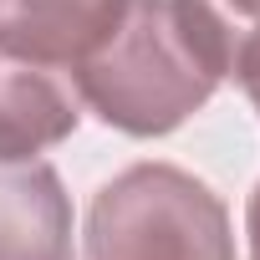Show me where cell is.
Returning <instances> with one entry per match:
<instances>
[{
	"instance_id": "1",
	"label": "cell",
	"mask_w": 260,
	"mask_h": 260,
	"mask_svg": "<svg viewBox=\"0 0 260 260\" xmlns=\"http://www.w3.org/2000/svg\"><path fill=\"white\" fill-rule=\"evenodd\" d=\"M87 112L127 138H164L189 122L219 87L194 51L174 0H127L112 31L72 67Z\"/></svg>"
},
{
	"instance_id": "2",
	"label": "cell",
	"mask_w": 260,
	"mask_h": 260,
	"mask_svg": "<svg viewBox=\"0 0 260 260\" xmlns=\"http://www.w3.org/2000/svg\"><path fill=\"white\" fill-rule=\"evenodd\" d=\"M87 260H235L230 209L189 169L133 164L87 209Z\"/></svg>"
},
{
	"instance_id": "3",
	"label": "cell",
	"mask_w": 260,
	"mask_h": 260,
	"mask_svg": "<svg viewBox=\"0 0 260 260\" xmlns=\"http://www.w3.org/2000/svg\"><path fill=\"white\" fill-rule=\"evenodd\" d=\"M77 122L82 97L61 67L0 51V164H21L67 143Z\"/></svg>"
},
{
	"instance_id": "4",
	"label": "cell",
	"mask_w": 260,
	"mask_h": 260,
	"mask_svg": "<svg viewBox=\"0 0 260 260\" xmlns=\"http://www.w3.org/2000/svg\"><path fill=\"white\" fill-rule=\"evenodd\" d=\"M0 260H72V194L41 158L0 164Z\"/></svg>"
},
{
	"instance_id": "5",
	"label": "cell",
	"mask_w": 260,
	"mask_h": 260,
	"mask_svg": "<svg viewBox=\"0 0 260 260\" xmlns=\"http://www.w3.org/2000/svg\"><path fill=\"white\" fill-rule=\"evenodd\" d=\"M127 0H0V51L72 67L112 31Z\"/></svg>"
},
{
	"instance_id": "6",
	"label": "cell",
	"mask_w": 260,
	"mask_h": 260,
	"mask_svg": "<svg viewBox=\"0 0 260 260\" xmlns=\"http://www.w3.org/2000/svg\"><path fill=\"white\" fill-rule=\"evenodd\" d=\"M174 11L219 82L260 77V0H174Z\"/></svg>"
},
{
	"instance_id": "7",
	"label": "cell",
	"mask_w": 260,
	"mask_h": 260,
	"mask_svg": "<svg viewBox=\"0 0 260 260\" xmlns=\"http://www.w3.org/2000/svg\"><path fill=\"white\" fill-rule=\"evenodd\" d=\"M245 235H250V260H260V184H255L250 209H245Z\"/></svg>"
},
{
	"instance_id": "8",
	"label": "cell",
	"mask_w": 260,
	"mask_h": 260,
	"mask_svg": "<svg viewBox=\"0 0 260 260\" xmlns=\"http://www.w3.org/2000/svg\"><path fill=\"white\" fill-rule=\"evenodd\" d=\"M245 92H250V102H255V112H260V77H255V82H250Z\"/></svg>"
}]
</instances>
